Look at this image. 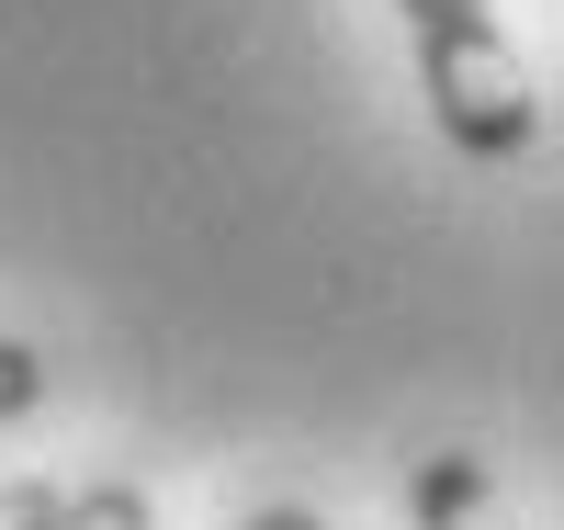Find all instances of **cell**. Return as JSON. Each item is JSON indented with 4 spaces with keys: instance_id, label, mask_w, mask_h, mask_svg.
I'll list each match as a JSON object with an SVG mask.
<instances>
[{
    "instance_id": "3957f363",
    "label": "cell",
    "mask_w": 564,
    "mask_h": 530,
    "mask_svg": "<svg viewBox=\"0 0 564 530\" xmlns=\"http://www.w3.org/2000/svg\"><path fill=\"white\" fill-rule=\"evenodd\" d=\"M34 530H159L135 486H79V497H45Z\"/></svg>"
},
{
    "instance_id": "6da1fadb",
    "label": "cell",
    "mask_w": 564,
    "mask_h": 530,
    "mask_svg": "<svg viewBox=\"0 0 564 530\" xmlns=\"http://www.w3.org/2000/svg\"><path fill=\"white\" fill-rule=\"evenodd\" d=\"M417 34V79H430V113L463 159H520L542 148V90L520 68V45L497 34V12H452V23H406Z\"/></svg>"
},
{
    "instance_id": "7a4b0ae2",
    "label": "cell",
    "mask_w": 564,
    "mask_h": 530,
    "mask_svg": "<svg viewBox=\"0 0 564 530\" xmlns=\"http://www.w3.org/2000/svg\"><path fill=\"white\" fill-rule=\"evenodd\" d=\"M406 508H417V530H520V508L497 497V474L475 452H430L417 486H406Z\"/></svg>"
},
{
    "instance_id": "8992f818",
    "label": "cell",
    "mask_w": 564,
    "mask_h": 530,
    "mask_svg": "<svg viewBox=\"0 0 564 530\" xmlns=\"http://www.w3.org/2000/svg\"><path fill=\"white\" fill-rule=\"evenodd\" d=\"M238 530H327L316 508H260V519H238Z\"/></svg>"
},
{
    "instance_id": "277c9868",
    "label": "cell",
    "mask_w": 564,
    "mask_h": 530,
    "mask_svg": "<svg viewBox=\"0 0 564 530\" xmlns=\"http://www.w3.org/2000/svg\"><path fill=\"white\" fill-rule=\"evenodd\" d=\"M34 396H45V361H34L23 339H0V418H23Z\"/></svg>"
},
{
    "instance_id": "5b68a950",
    "label": "cell",
    "mask_w": 564,
    "mask_h": 530,
    "mask_svg": "<svg viewBox=\"0 0 564 530\" xmlns=\"http://www.w3.org/2000/svg\"><path fill=\"white\" fill-rule=\"evenodd\" d=\"M57 497V486H0V530H34V508Z\"/></svg>"
}]
</instances>
